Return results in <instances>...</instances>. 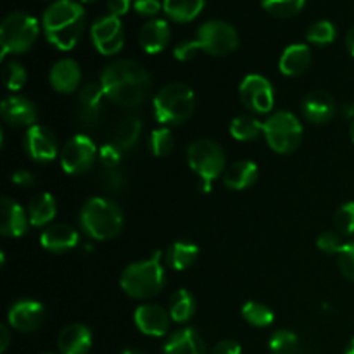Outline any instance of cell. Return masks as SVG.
Wrapping results in <instances>:
<instances>
[{
    "label": "cell",
    "mask_w": 354,
    "mask_h": 354,
    "mask_svg": "<svg viewBox=\"0 0 354 354\" xmlns=\"http://www.w3.org/2000/svg\"><path fill=\"white\" fill-rule=\"evenodd\" d=\"M334 225L339 234L354 235V203H344L335 211Z\"/></svg>",
    "instance_id": "39"
},
{
    "label": "cell",
    "mask_w": 354,
    "mask_h": 354,
    "mask_svg": "<svg viewBox=\"0 0 354 354\" xmlns=\"http://www.w3.org/2000/svg\"><path fill=\"white\" fill-rule=\"evenodd\" d=\"M301 109L310 123L324 124L334 118L335 102L330 93L325 90H313L304 97Z\"/></svg>",
    "instance_id": "18"
},
{
    "label": "cell",
    "mask_w": 354,
    "mask_h": 354,
    "mask_svg": "<svg viewBox=\"0 0 354 354\" xmlns=\"http://www.w3.org/2000/svg\"><path fill=\"white\" fill-rule=\"evenodd\" d=\"M169 317L176 324H183V322H189L192 318V315L196 313V301L194 296L185 289H180L169 297L168 304Z\"/></svg>",
    "instance_id": "31"
},
{
    "label": "cell",
    "mask_w": 354,
    "mask_h": 354,
    "mask_svg": "<svg viewBox=\"0 0 354 354\" xmlns=\"http://www.w3.org/2000/svg\"><path fill=\"white\" fill-rule=\"evenodd\" d=\"M149 147H151V152L158 158H165L175 147V138H173V133L169 128H156L154 131L149 137Z\"/></svg>",
    "instance_id": "35"
},
{
    "label": "cell",
    "mask_w": 354,
    "mask_h": 354,
    "mask_svg": "<svg viewBox=\"0 0 354 354\" xmlns=\"http://www.w3.org/2000/svg\"><path fill=\"white\" fill-rule=\"evenodd\" d=\"M263 133V123L251 114H242L232 120L230 135L239 142L256 140Z\"/></svg>",
    "instance_id": "32"
},
{
    "label": "cell",
    "mask_w": 354,
    "mask_h": 354,
    "mask_svg": "<svg viewBox=\"0 0 354 354\" xmlns=\"http://www.w3.org/2000/svg\"><path fill=\"white\" fill-rule=\"evenodd\" d=\"M24 149L35 161L48 162L57 156V138L47 127L33 124L24 135Z\"/></svg>",
    "instance_id": "14"
},
{
    "label": "cell",
    "mask_w": 354,
    "mask_h": 354,
    "mask_svg": "<svg viewBox=\"0 0 354 354\" xmlns=\"http://www.w3.org/2000/svg\"><path fill=\"white\" fill-rule=\"evenodd\" d=\"M165 354H206L203 337L194 328H182L166 341Z\"/></svg>",
    "instance_id": "25"
},
{
    "label": "cell",
    "mask_w": 354,
    "mask_h": 354,
    "mask_svg": "<svg viewBox=\"0 0 354 354\" xmlns=\"http://www.w3.org/2000/svg\"><path fill=\"white\" fill-rule=\"evenodd\" d=\"M196 109V93L185 83H168L154 97V118L161 124H182Z\"/></svg>",
    "instance_id": "5"
},
{
    "label": "cell",
    "mask_w": 354,
    "mask_h": 354,
    "mask_svg": "<svg viewBox=\"0 0 354 354\" xmlns=\"http://www.w3.org/2000/svg\"><path fill=\"white\" fill-rule=\"evenodd\" d=\"M242 317L248 324H251L252 327H268L273 324V311L268 306L261 303H256V301H249L242 306Z\"/></svg>",
    "instance_id": "33"
},
{
    "label": "cell",
    "mask_w": 354,
    "mask_h": 354,
    "mask_svg": "<svg viewBox=\"0 0 354 354\" xmlns=\"http://www.w3.org/2000/svg\"><path fill=\"white\" fill-rule=\"evenodd\" d=\"M97 158V147L86 135H75L61 151V166L68 175H82L92 168Z\"/></svg>",
    "instance_id": "10"
},
{
    "label": "cell",
    "mask_w": 354,
    "mask_h": 354,
    "mask_svg": "<svg viewBox=\"0 0 354 354\" xmlns=\"http://www.w3.org/2000/svg\"><path fill=\"white\" fill-rule=\"evenodd\" d=\"M306 38L311 44L317 45L332 44L335 38V26L330 21H317V23H313L308 28Z\"/></svg>",
    "instance_id": "38"
},
{
    "label": "cell",
    "mask_w": 354,
    "mask_h": 354,
    "mask_svg": "<svg viewBox=\"0 0 354 354\" xmlns=\"http://www.w3.org/2000/svg\"><path fill=\"white\" fill-rule=\"evenodd\" d=\"M104 90L100 83H86L80 88L78 104H76V120L80 127L86 130L97 128L102 114Z\"/></svg>",
    "instance_id": "13"
},
{
    "label": "cell",
    "mask_w": 354,
    "mask_h": 354,
    "mask_svg": "<svg viewBox=\"0 0 354 354\" xmlns=\"http://www.w3.org/2000/svg\"><path fill=\"white\" fill-rule=\"evenodd\" d=\"M10 342V332L7 325H0V353H6Z\"/></svg>",
    "instance_id": "49"
},
{
    "label": "cell",
    "mask_w": 354,
    "mask_h": 354,
    "mask_svg": "<svg viewBox=\"0 0 354 354\" xmlns=\"http://www.w3.org/2000/svg\"><path fill=\"white\" fill-rule=\"evenodd\" d=\"M140 47L147 54H159L169 41V26L165 19H151L140 28L138 33Z\"/></svg>",
    "instance_id": "24"
},
{
    "label": "cell",
    "mask_w": 354,
    "mask_h": 354,
    "mask_svg": "<svg viewBox=\"0 0 354 354\" xmlns=\"http://www.w3.org/2000/svg\"><path fill=\"white\" fill-rule=\"evenodd\" d=\"M142 121L137 116H127L116 124L113 133V144L120 149L121 152H127L135 147V144L140 138Z\"/></svg>",
    "instance_id": "28"
},
{
    "label": "cell",
    "mask_w": 354,
    "mask_h": 354,
    "mask_svg": "<svg viewBox=\"0 0 354 354\" xmlns=\"http://www.w3.org/2000/svg\"><path fill=\"white\" fill-rule=\"evenodd\" d=\"M311 66V50L304 44H294L283 50L280 57L279 68L283 76L296 78V76L304 75Z\"/></svg>",
    "instance_id": "23"
},
{
    "label": "cell",
    "mask_w": 354,
    "mask_h": 354,
    "mask_svg": "<svg viewBox=\"0 0 354 354\" xmlns=\"http://www.w3.org/2000/svg\"><path fill=\"white\" fill-rule=\"evenodd\" d=\"M197 52H199V47H197L196 40H183L176 45L175 50H173V55H175L176 61L187 62L196 57Z\"/></svg>",
    "instance_id": "44"
},
{
    "label": "cell",
    "mask_w": 354,
    "mask_h": 354,
    "mask_svg": "<svg viewBox=\"0 0 354 354\" xmlns=\"http://www.w3.org/2000/svg\"><path fill=\"white\" fill-rule=\"evenodd\" d=\"M317 245H318V249H320V251L327 252V254H339V251L342 249L344 242L341 241V237H339L337 234H332V232H325V234H322L320 237H318Z\"/></svg>",
    "instance_id": "42"
},
{
    "label": "cell",
    "mask_w": 354,
    "mask_h": 354,
    "mask_svg": "<svg viewBox=\"0 0 354 354\" xmlns=\"http://www.w3.org/2000/svg\"><path fill=\"white\" fill-rule=\"evenodd\" d=\"M47 354H50V353H47Z\"/></svg>",
    "instance_id": "56"
},
{
    "label": "cell",
    "mask_w": 354,
    "mask_h": 354,
    "mask_svg": "<svg viewBox=\"0 0 354 354\" xmlns=\"http://www.w3.org/2000/svg\"><path fill=\"white\" fill-rule=\"evenodd\" d=\"M161 251H156L149 259L133 263L121 273L120 286L124 294L135 299H149L162 290L166 283Z\"/></svg>",
    "instance_id": "3"
},
{
    "label": "cell",
    "mask_w": 354,
    "mask_h": 354,
    "mask_svg": "<svg viewBox=\"0 0 354 354\" xmlns=\"http://www.w3.org/2000/svg\"><path fill=\"white\" fill-rule=\"evenodd\" d=\"M102 185L106 190H113V192H120L124 187V176L120 171V168L104 169L102 171Z\"/></svg>",
    "instance_id": "43"
},
{
    "label": "cell",
    "mask_w": 354,
    "mask_h": 354,
    "mask_svg": "<svg viewBox=\"0 0 354 354\" xmlns=\"http://www.w3.org/2000/svg\"><path fill=\"white\" fill-rule=\"evenodd\" d=\"M346 354H354V339L351 341V344H349L348 351H346Z\"/></svg>",
    "instance_id": "52"
},
{
    "label": "cell",
    "mask_w": 354,
    "mask_h": 354,
    "mask_svg": "<svg viewBox=\"0 0 354 354\" xmlns=\"http://www.w3.org/2000/svg\"><path fill=\"white\" fill-rule=\"evenodd\" d=\"M0 114L10 127H33L38 120V111L31 100L24 97H7L2 100Z\"/></svg>",
    "instance_id": "17"
},
{
    "label": "cell",
    "mask_w": 354,
    "mask_h": 354,
    "mask_svg": "<svg viewBox=\"0 0 354 354\" xmlns=\"http://www.w3.org/2000/svg\"><path fill=\"white\" fill-rule=\"evenodd\" d=\"M80 223L85 234L95 241H109L123 230L124 216L118 204L106 197H92L80 213Z\"/></svg>",
    "instance_id": "4"
},
{
    "label": "cell",
    "mask_w": 354,
    "mask_h": 354,
    "mask_svg": "<svg viewBox=\"0 0 354 354\" xmlns=\"http://www.w3.org/2000/svg\"><path fill=\"white\" fill-rule=\"evenodd\" d=\"M189 166L199 180L213 183L225 169L223 149L209 138L192 142L187 151Z\"/></svg>",
    "instance_id": "8"
},
{
    "label": "cell",
    "mask_w": 354,
    "mask_h": 354,
    "mask_svg": "<svg viewBox=\"0 0 354 354\" xmlns=\"http://www.w3.org/2000/svg\"><path fill=\"white\" fill-rule=\"evenodd\" d=\"M50 86L59 93H73L82 83V69L73 59H61L55 62L48 75Z\"/></svg>",
    "instance_id": "19"
},
{
    "label": "cell",
    "mask_w": 354,
    "mask_h": 354,
    "mask_svg": "<svg viewBox=\"0 0 354 354\" xmlns=\"http://www.w3.org/2000/svg\"><path fill=\"white\" fill-rule=\"evenodd\" d=\"M78 232L68 223H52L40 235L41 248L50 252L71 251V249H75L78 245Z\"/></svg>",
    "instance_id": "20"
},
{
    "label": "cell",
    "mask_w": 354,
    "mask_h": 354,
    "mask_svg": "<svg viewBox=\"0 0 354 354\" xmlns=\"http://www.w3.org/2000/svg\"><path fill=\"white\" fill-rule=\"evenodd\" d=\"M0 213H2V220H0V234L3 237H21L24 232L28 230V220L23 207L16 203V201L9 199V197H2L0 201Z\"/></svg>",
    "instance_id": "21"
},
{
    "label": "cell",
    "mask_w": 354,
    "mask_h": 354,
    "mask_svg": "<svg viewBox=\"0 0 354 354\" xmlns=\"http://www.w3.org/2000/svg\"><path fill=\"white\" fill-rule=\"evenodd\" d=\"M339 258V270H341L342 275L346 279L353 280L354 282V241L353 242H346L342 245V249L339 251L337 254Z\"/></svg>",
    "instance_id": "40"
},
{
    "label": "cell",
    "mask_w": 354,
    "mask_h": 354,
    "mask_svg": "<svg viewBox=\"0 0 354 354\" xmlns=\"http://www.w3.org/2000/svg\"><path fill=\"white\" fill-rule=\"evenodd\" d=\"M258 178V166L252 161H237L223 171V183L227 189L244 190Z\"/></svg>",
    "instance_id": "26"
},
{
    "label": "cell",
    "mask_w": 354,
    "mask_h": 354,
    "mask_svg": "<svg viewBox=\"0 0 354 354\" xmlns=\"http://www.w3.org/2000/svg\"><path fill=\"white\" fill-rule=\"evenodd\" d=\"M57 214V204L52 194L40 192L31 197L28 204V218L33 227H45L50 223Z\"/></svg>",
    "instance_id": "27"
},
{
    "label": "cell",
    "mask_w": 354,
    "mask_h": 354,
    "mask_svg": "<svg viewBox=\"0 0 354 354\" xmlns=\"http://www.w3.org/2000/svg\"><path fill=\"white\" fill-rule=\"evenodd\" d=\"M199 189L203 190V192H211V189H213V183L204 182V180H199Z\"/></svg>",
    "instance_id": "51"
},
{
    "label": "cell",
    "mask_w": 354,
    "mask_h": 354,
    "mask_svg": "<svg viewBox=\"0 0 354 354\" xmlns=\"http://www.w3.org/2000/svg\"><path fill=\"white\" fill-rule=\"evenodd\" d=\"M263 133L273 151L289 154L301 145L303 124L289 111H277L263 123Z\"/></svg>",
    "instance_id": "7"
},
{
    "label": "cell",
    "mask_w": 354,
    "mask_h": 354,
    "mask_svg": "<svg viewBox=\"0 0 354 354\" xmlns=\"http://www.w3.org/2000/svg\"><path fill=\"white\" fill-rule=\"evenodd\" d=\"M90 35H92L95 48L104 55L118 54L124 45L123 24H121L120 17L111 16V14L95 21L92 30H90Z\"/></svg>",
    "instance_id": "12"
},
{
    "label": "cell",
    "mask_w": 354,
    "mask_h": 354,
    "mask_svg": "<svg viewBox=\"0 0 354 354\" xmlns=\"http://www.w3.org/2000/svg\"><path fill=\"white\" fill-rule=\"evenodd\" d=\"M40 26L33 16L24 12H12L0 24V44L2 59L7 54H21L33 47L37 41Z\"/></svg>",
    "instance_id": "6"
},
{
    "label": "cell",
    "mask_w": 354,
    "mask_h": 354,
    "mask_svg": "<svg viewBox=\"0 0 354 354\" xmlns=\"http://www.w3.org/2000/svg\"><path fill=\"white\" fill-rule=\"evenodd\" d=\"M270 351L273 354H297L299 339L290 330H277L270 337Z\"/></svg>",
    "instance_id": "34"
},
{
    "label": "cell",
    "mask_w": 354,
    "mask_h": 354,
    "mask_svg": "<svg viewBox=\"0 0 354 354\" xmlns=\"http://www.w3.org/2000/svg\"><path fill=\"white\" fill-rule=\"evenodd\" d=\"M209 354H242V348L235 341H221L211 349Z\"/></svg>",
    "instance_id": "46"
},
{
    "label": "cell",
    "mask_w": 354,
    "mask_h": 354,
    "mask_svg": "<svg viewBox=\"0 0 354 354\" xmlns=\"http://www.w3.org/2000/svg\"><path fill=\"white\" fill-rule=\"evenodd\" d=\"M121 154H123V152H121L113 142H111V144H104L102 147L99 149L100 165L104 166V169L118 168V165H120L121 161Z\"/></svg>",
    "instance_id": "41"
},
{
    "label": "cell",
    "mask_w": 354,
    "mask_h": 354,
    "mask_svg": "<svg viewBox=\"0 0 354 354\" xmlns=\"http://www.w3.org/2000/svg\"><path fill=\"white\" fill-rule=\"evenodd\" d=\"M45 308L38 301L21 299L9 308L7 322L17 332H33L41 325Z\"/></svg>",
    "instance_id": "15"
},
{
    "label": "cell",
    "mask_w": 354,
    "mask_h": 354,
    "mask_svg": "<svg viewBox=\"0 0 354 354\" xmlns=\"http://www.w3.org/2000/svg\"><path fill=\"white\" fill-rule=\"evenodd\" d=\"M133 7L142 16H154L161 10L162 3L159 0H135Z\"/></svg>",
    "instance_id": "45"
},
{
    "label": "cell",
    "mask_w": 354,
    "mask_h": 354,
    "mask_svg": "<svg viewBox=\"0 0 354 354\" xmlns=\"http://www.w3.org/2000/svg\"><path fill=\"white\" fill-rule=\"evenodd\" d=\"M121 354H142V353H138V351H135V349H124L123 353Z\"/></svg>",
    "instance_id": "53"
},
{
    "label": "cell",
    "mask_w": 354,
    "mask_h": 354,
    "mask_svg": "<svg viewBox=\"0 0 354 354\" xmlns=\"http://www.w3.org/2000/svg\"><path fill=\"white\" fill-rule=\"evenodd\" d=\"M261 3L272 16L290 17L303 9L306 0H261Z\"/></svg>",
    "instance_id": "36"
},
{
    "label": "cell",
    "mask_w": 354,
    "mask_h": 354,
    "mask_svg": "<svg viewBox=\"0 0 354 354\" xmlns=\"http://www.w3.org/2000/svg\"><path fill=\"white\" fill-rule=\"evenodd\" d=\"M351 138H353V142H354V121L351 123Z\"/></svg>",
    "instance_id": "54"
},
{
    "label": "cell",
    "mask_w": 354,
    "mask_h": 354,
    "mask_svg": "<svg viewBox=\"0 0 354 354\" xmlns=\"http://www.w3.org/2000/svg\"><path fill=\"white\" fill-rule=\"evenodd\" d=\"M346 47H348L349 54L354 57V24L351 28H349L348 35H346Z\"/></svg>",
    "instance_id": "50"
},
{
    "label": "cell",
    "mask_w": 354,
    "mask_h": 354,
    "mask_svg": "<svg viewBox=\"0 0 354 354\" xmlns=\"http://www.w3.org/2000/svg\"><path fill=\"white\" fill-rule=\"evenodd\" d=\"M196 44L199 50L211 55H227L239 45V35L232 24L225 21H207L197 30Z\"/></svg>",
    "instance_id": "9"
},
{
    "label": "cell",
    "mask_w": 354,
    "mask_h": 354,
    "mask_svg": "<svg viewBox=\"0 0 354 354\" xmlns=\"http://www.w3.org/2000/svg\"><path fill=\"white\" fill-rule=\"evenodd\" d=\"M169 311L159 304H142L135 310L133 320L138 330L151 337H162L169 330Z\"/></svg>",
    "instance_id": "16"
},
{
    "label": "cell",
    "mask_w": 354,
    "mask_h": 354,
    "mask_svg": "<svg viewBox=\"0 0 354 354\" xmlns=\"http://www.w3.org/2000/svg\"><path fill=\"white\" fill-rule=\"evenodd\" d=\"M100 86L109 100L133 107L147 99L152 82L144 66L130 59H121L104 68L100 73Z\"/></svg>",
    "instance_id": "1"
},
{
    "label": "cell",
    "mask_w": 354,
    "mask_h": 354,
    "mask_svg": "<svg viewBox=\"0 0 354 354\" xmlns=\"http://www.w3.org/2000/svg\"><path fill=\"white\" fill-rule=\"evenodd\" d=\"M10 180H12V183H16V185H19V187H33L35 185L33 173L28 171V169H17V171L12 173Z\"/></svg>",
    "instance_id": "47"
},
{
    "label": "cell",
    "mask_w": 354,
    "mask_h": 354,
    "mask_svg": "<svg viewBox=\"0 0 354 354\" xmlns=\"http://www.w3.org/2000/svg\"><path fill=\"white\" fill-rule=\"evenodd\" d=\"M131 6V0H107V9H109L111 16H123L128 12Z\"/></svg>",
    "instance_id": "48"
},
{
    "label": "cell",
    "mask_w": 354,
    "mask_h": 354,
    "mask_svg": "<svg viewBox=\"0 0 354 354\" xmlns=\"http://www.w3.org/2000/svg\"><path fill=\"white\" fill-rule=\"evenodd\" d=\"M57 348L61 354H86L92 348V334L82 324H71L59 334Z\"/></svg>",
    "instance_id": "22"
},
{
    "label": "cell",
    "mask_w": 354,
    "mask_h": 354,
    "mask_svg": "<svg viewBox=\"0 0 354 354\" xmlns=\"http://www.w3.org/2000/svg\"><path fill=\"white\" fill-rule=\"evenodd\" d=\"M85 26V10L73 0H57L44 12L47 40L61 50H71L78 44Z\"/></svg>",
    "instance_id": "2"
},
{
    "label": "cell",
    "mask_w": 354,
    "mask_h": 354,
    "mask_svg": "<svg viewBox=\"0 0 354 354\" xmlns=\"http://www.w3.org/2000/svg\"><path fill=\"white\" fill-rule=\"evenodd\" d=\"M204 7V0H162V9L173 21L189 23L196 19Z\"/></svg>",
    "instance_id": "30"
},
{
    "label": "cell",
    "mask_w": 354,
    "mask_h": 354,
    "mask_svg": "<svg viewBox=\"0 0 354 354\" xmlns=\"http://www.w3.org/2000/svg\"><path fill=\"white\" fill-rule=\"evenodd\" d=\"M2 76H3V85H6L7 90H10V92H17V90H21L24 85H26V80H28L26 71H24L23 66L16 61L6 62Z\"/></svg>",
    "instance_id": "37"
},
{
    "label": "cell",
    "mask_w": 354,
    "mask_h": 354,
    "mask_svg": "<svg viewBox=\"0 0 354 354\" xmlns=\"http://www.w3.org/2000/svg\"><path fill=\"white\" fill-rule=\"evenodd\" d=\"M197 256H199V248L192 242L180 241L175 242L171 248L166 251V263L171 270L176 272H183L189 266H192L196 263Z\"/></svg>",
    "instance_id": "29"
},
{
    "label": "cell",
    "mask_w": 354,
    "mask_h": 354,
    "mask_svg": "<svg viewBox=\"0 0 354 354\" xmlns=\"http://www.w3.org/2000/svg\"><path fill=\"white\" fill-rule=\"evenodd\" d=\"M82 2H85V3H90V2H95V0H82Z\"/></svg>",
    "instance_id": "55"
},
{
    "label": "cell",
    "mask_w": 354,
    "mask_h": 354,
    "mask_svg": "<svg viewBox=\"0 0 354 354\" xmlns=\"http://www.w3.org/2000/svg\"><path fill=\"white\" fill-rule=\"evenodd\" d=\"M241 100L249 111L258 114H266L275 106V92L265 76L248 75L241 83Z\"/></svg>",
    "instance_id": "11"
}]
</instances>
